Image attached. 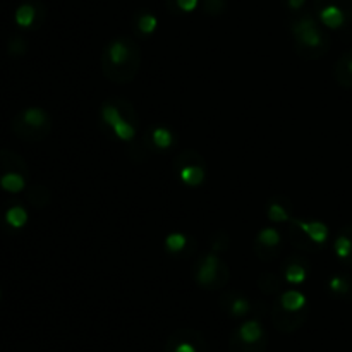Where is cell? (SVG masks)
Here are the masks:
<instances>
[{"mask_svg": "<svg viewBox=\"0 0 352 352\" xmlns=\"http://www.w3.org/2000/svg\"><path fill=\"white\" fill-rule=\"evenodd\" d=\"M43 16L45 9L41 6V2L31 0V2H24L17 7L16 12H14V21L21 28H33L40 26L41 21H43Z\"/></svg>", "mask_w": 352, "mask_h": 352, "instance_id": "cell-14", "label": "cell"}, {"mask_svg": "<svg viewBox=\"0 0 352 352\" xmlns=\"http://www.w3.org/2000/svg\"><path fill=\"white\" fill-rule=\"evenodd\" d=\"M146 141H148V144L151 146V150H155V151L170 150V148L177 143L174 133L164 126H155V127H151V129H148Z\"/></svg>", "mask_w": 352, "mask_h": 352, "instance_id": "cell-19", "label": "cell"}, {"mask_svg": "<svg viewBox=\"0 0 352 352\" xmlns=\"http://www.w3.org/2000/svg\"><path fill=\"white\" fill-rule=\"evenodd\" d=\"M165 352H206V340L198 330L179 329L167 339Z\"/></svg>", "mask_w": 352, "mask_h": 352, "instance_id": "cell-12", "label": "cell"}, {"mask_svg": "<svg viewBox=\"0 0 352 352\" xmlns=\"http://www.w3.org/2000/svg\"><path fill=\"white\" fill-rule=\"evenodd\" d=\"M134 26L141 34H151L158 26V19L151 12H138L134 16Z\"/></svg>", "mask_w": 352, "mask_h": 352, "instance_id": "cell-26", "label": "cell"}, {"mask_svg": "<svg viewBox=\"0 0 352 352\" xmlns=\"http://www.w3.org/2000/svg\"><path fill=\"white\" fill-rule=\"evenodd\" d=\"M168 7H170V10H174V12H192V10L198 7L199 0H167Z\"/></svg>", "mask_w": 352, "mask_h": 352, "instance_id": "cell-30", "label": "cell"}, {"mask_svg": "<svg viewBox=\"0 0 352 352\" xmlns=\"http://www.w3.org/2000/svg\"><path fill=\"white\" fill-rule=\"evenodd\" d=\"M333 253L346 267H352V223L344 226L333 241Z\"/></svg>", "mask_w": 352, "mask_h": 352, "instance_id": "cell-17", "label": "cell"}, {"mask_svg": "<svg viewBox=\"0 0 352 352\" xmlns=\"http://www.w3.org/2000/svg\"><path fill=\"white\" fill-rule=\"evenodd\" d=\"M229 243H230L229 234L223 232V230H217V232L212 236V239H210V251L217 254L223 253V251L229 248Z\"/></svg>", "mask_w": 352, "mask_h": 352, "instance_id": "cell-29", "label": "cell"}, {"mask_svg": "<svg viewBox=\"0 0 352 352\" xmlns=\"http://www.w3.org/2000/svg\"><path fill=\"white\" fill-rule=\"evenodd\" d=\"M6 222L9 223L12 229H21V227L26 226L28 212L19 205L10 206V208L6 212Z\"/></svg>", "mask_w": 352, "mask_h": 352, "instance_id": "cell-28", "label": "cell"}, {"mask_svg": "<svg viewBox=\"0 0 352 352\" xmlns=\"http://www.w3.org/2000/svg\"><path fill=\"white\" fill-rule=\"evenodd\" d=\"M7 48H9V54L12 55V57H21V55L26 54L28 45H26V41L23 40V36H12L9 40Z\"/></svg>", "mask_w": 352, "mask_h": 352, "instance_id": "cell-32", "label": "cell"}, {"mask_svg": "<svg viewBox=\"0 0 352 352\" xmlns=\"http://www.w3.org/2000/svg\"><path fill=\"white\" fill-rule=\"evenodd\" d=\"M143 62L141 47L134 38L116 36L109 40L102 52L103 76L113 85H127L138 76Z\"/></svg>", "mask_w": 352, "mask_h": 352, "instance_id": "cell-1", "label": "cell"}, {"mask_svg": "<svg viewBox=\"0 0 352 352\" xmlns=\"http://www.w3.org/2000/svg\"><path fill=\"white\" fill-rule=\"evenodd\" d=\"M258 287L265 296H275L282 287V282L278 275L275 274H261L258 278Z\"/></svg>", "mask_w": 352, "mask_h": 352, "instance_id": "cell-27", "label": "cell"}, {"mask_svg": "<svg viewBox=\"0 0 352 352\" xmlns=\"http://www.w3.org/2000/svg\"><path fill=\"white\" fill-rule=\"evenodd\" d=\"M313 9L329 30H342L352 23V0H313Z\"/></svg>", "mask_w": 352, "mask_h": 352, "instance_id": "cell-8", "label": "cell"}, {"mask_svg": "<svg viewBox=\"0 0 352 352\" xmlns=\"http://www.w3.org/2000/svg\"><path fill=\"white\" fill-rule=\"evenodd\" d=\"M268 347V333L258 320H246L229 337L230 352H265Z\"/></svg>", "mask_w": 352, "mask_h": 352, "instance_id": "cell-7", "label": "cell"}, {"mask_svg": "<svg viewBox=\"0 0 352 352\" xmlns=\"http://www.w3.org/2000/svg\"><path fill=\"white\" fill-rule=\"evenodd\" d=\"M192 278L205 291H222L229 285V265L217 253L203 254L192 267Z\"/></svg>", "mask_w": 352, "mask_h": 352, "instance_id": "cell-6", "label": "cell"}, {"mask_svg": "<svg viewBox=\"0 0 352 352\" xmlns=\"http://www.w3.org/2000/svg\"><path fill=\"white\" fill-rule=\"evenodd\" d=\"M318 17L305 12L298 14L291 21V33L294 40V50L302 60H318L329 52L330 38L323 30Z\"/></svg>", "mask_w": 352, "mask_h": 352, "instance_id": "cell-2", "label": "cell"}, {"mask_svg": "<svg viewBox=\"0 0 352 352\" xmlns=\"http://www.w3.org/2000/svg\"><path fill=\"white\" fill-rule=\"evenodd\" d=\"M0 298H2V289H0Z\"/></svg>", "mask_w": 352, "mask_h": 352, "instance_id": "cell-34", "label": "cell"}, {"mask_svg": "<svg viewBox=\"0 0 352 352\" xmlns=\"http://www.w3.org/2000/svg\"><path fill=\"white\" fill-rule=\"evenodd\" d=\"M277 301L280 302V306H284L285 309H291V311H299V309L308 308V299L298 289H289V291L282 292L277 298Z\"/></svg>", "mask_w": 352, "mask_h": 352, "instance_id": "cell-22", "label": "cell"}, {"mask_svg": "<svg viewBox=\"0 0 352 352\" xmlns=\"http://www.w3.org/2000/svg\"><path fill=\"white\" fill-rule=\"evenodd\" d=\"M267 217L274 223H289L292 217V203L287 196H274L267 203Z\"/></svg>", "mask_w": 352, "mask_h": 352, "instance_id": "cell-15", "label": "cell"}, {"mask_svg": "<svg viewBox=\"0 0 352 352\" xmlns=\"http://www.w3.org/2000/svg\"><path fill=\"white\" fill-rule=\"evenodd\" d=\"M14 134L28 143H38L50 136L52 133V119L47 110L40 107H28L21 110L17 116H14L12 122Z\"/></svg>", "mask_w": 352, "mask_h": 352, "instance_id": "cell-5", "label": "cell"}, {"mask_svg": "<svg viewBox=\"0 0 352 352\" xmlns=\"http://www.w3.org/2000/svg\"><path fill=\"white\" fill-rule=\"evenodd\" d=\"M227 9V0H203V10L208 16H220Z\"/></svg>", "mask_w": 352, "mask_h": 352, "instance_id": "cell-31", "label": "cell"}, {"mask_svg": "<svg viewBox=\"0 0 352 352\" xmlns=\"http://www.w3.org/2000/svg\"><path fill=\"white\" fill-rule=\"evenodd\" d=\"M309 316V308L299 309V311H291L280 306V302L275 299L274 306H272V322L274 327L280 333H294L301 329L306 323Z\"/></svg>", "mask_w": 352, "mask_h": 352, "instance_id": "cell-11", "label": "cell"}, {"mask_svg": "<svg viewBox=\"0 0 352 352\" xmlns=\"http://www.w3.org/2000/svg\"><path fill=\"white\" fill-rule=\"evenodd\" d=\"M253 250L261 261L275 260L284 250V236L274 227H265L254 237Z\"/></svg>", "mask_w": 352, "mask_h": 352, "instance_id": "cell-10", "label": "cell"}, {"mask_svg": "<svg viewBox=\"0 0 352 352\" xmlns=\"http://www.w3.org/2000/svg\"><path fill=\"white\" fill-rule=\"evenodd\" d=\"M327 289H329L336 298H344V296H347V292L351 291L349 277L342 274L333 275V277H330L329 282H327Z\"/></svg>", "mask_w": 352, "mask_h": 352, "instance_id": "cell-25", "label": "cell"}, {"mask_svg": "<svg viewBox=\"0 0 352 352\" xmlns=\"http://www.w3.org/2000/svg\"><path fill=\"white\" fill-rule=\"evenodd\" d=\"M6 174H23L28 177L30 168L26 160L10 150H0V177Z\"/></svg>", "mask_w": 352, "mask_h": 352, "instance_id": "cell-18", "label": "cell"}, {"mask_svg": "<svg viewBox=\"0 0 352 352\" xmlns=\"http://www.w3.org/2000/svg\"><path fill=\"white\" fill-rule=\"evenodd\" d=\"M333 79L344 89H352V48L337 58L333 65Z\"/></svg>", "mask_w": 352, "mask_h": 352, "instance_id": "cell-21", "label": "cell"}, {"mask_svg": "<svg viewBox=\"0 0 352 352\" xmlns=\"http://www.w3.org/2000/svg\"><path fill=\"white\" fill-rule=\"evenodd\" d=\"M192 243H195V239L191 236H188V234L172 232L165 237L164 246L174 256H186V254H189L195 250V244Z\"/></svg>", "mask_w": 352, "mask_h": 352, "instance_id": "cell-20", "label": "cell"}, {"mask_svg": "<svg viewBox=\"0 0 352 352\" xmlns=\"http://www.w3.org/2000/svg\"><path fill=\"white\" fill-rule=\"evenodd\" d=\"M174 170L189 188H199L206 181V162L196 150L179 151L174 160Z\"/></svg>", "mask_w": 352, "mask_h": 352, "instance_id": "cell-9", "label": "cell"}, {"mask_svg": "<svg viewBox=\"0 0 352 352\" xmlns=\"http://www.w3.org/2000/svg\"><path fill=\"white\" fill-rule=\"evenodd\" d=\"M306 0H284V6L287 7L291 12H299L301 10V7L305 6Z\"/></svg>", "mask_w": 352, "mask_h": 352, "instance_id": "cell-33", "label": "cell"}, {"mask_svg": "<svg viewBox=\"0 0 352 352\" xmlns=\"http://www.w3.org/2000/svg\"><path fill=\"white\" fill-rule=\"evenodd\" d=\"M220 308L234 318H243V316L250 315L251 302L246 296L239 294V292H227L220 298Z\"/></svg>", "mask_w": 352, "mask_h": 352, "instance_id": "cell-16", "label": "cell"}, {"mask_svg": "<svg viewBox=\"0 0 352 352\" xmlns=\"http://www.w3.org/2000/svg\"><path fill=\"white\" fill-rule=\"evenodd\" d=\"M330 230L327 223L322 220H309V219H292L289 222L287 239L298 250L305 253H318L323 250L329 241Z\"/></svg>", "mask_w": 352, "mask_h": 352, "instance_id": "cell-4", "label": "cell"}, {"mask_svg": "<svg viewBox=\"0 0 352 352\" xmlns=\"http://www.w3.org/2000/svg\"><path fill=\"white\" fill-rule=\"evenodd\" d=\"M28 177L23 174H6L0 177V188L7 192H21L26 189Z\"/></svg>", "mask_w": 352, "mask_h": 352, "instance_id": "cell-24", "label": "cell"}, {"mask_svg": "<svg viewBox=\"0 0 352 352\" xmlns=\"http://www.w3.org/2000/svg\"><path fill=\"white\" fill-rule=\"evenodd\" d=\"M309 274H311V265H309L308 260L305 258H299V256H291L284 261L282 265V275H284V280L287 284L298 285L305 284L308 280Z\"/></svg>", "mask_w": 352, "mask_h": 352, "instance_id": "cell-13", "label": "cell"}, {"mask_svg": "<svg viewBox=\"0 0 352 352\" xmlns=\"http://www.w3.org/2000/svg\"><path fill=\"white\" fill-rule=\"evenodd\" d=\"M26 198H28V201L34 206V208H45V206L50 205L52 192L48 191L45 186L34 184V186H31V188H28Z\"/></svg>", "mask_w": 352, "mask_h": 352, "instance_id": "cell-23", "label": "cell"}, {"mask_svg": "<svg viewBox=\"0 0 352 352\" xmlns=\"http://www.w3.org/2000/svg\"><path fill=\"white\" fill-rule=\"evenodd\" d=\"M100 119L107 131L120 141L134 140L138 131V116L133 103L126 98H109L102 103Z\"/></svg>", "mask_w": 352, "mask_h": 352, "instance_id": "cell-3", "label": "cell"}]
</instances>
